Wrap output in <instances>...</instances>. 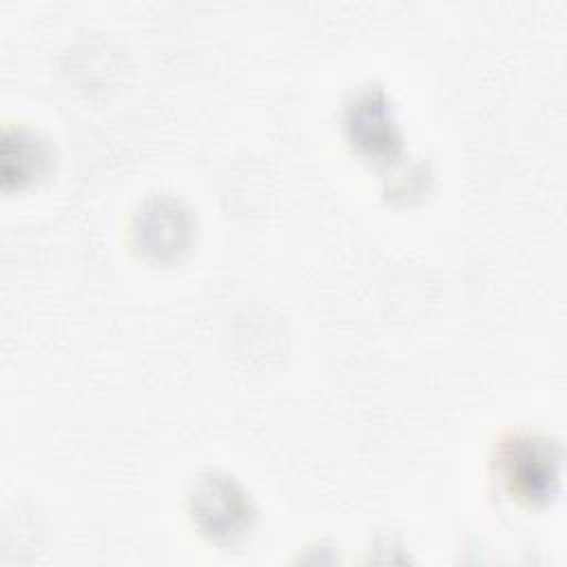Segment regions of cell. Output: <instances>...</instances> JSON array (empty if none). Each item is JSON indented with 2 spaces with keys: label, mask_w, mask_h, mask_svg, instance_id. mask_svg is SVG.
Listing matches in <instances>:
<instances>
[{
  "label": "cell",
  "mask_w": 567,
  "mask_h": 567,
  "mask_svg": "<svg viewBox=\"0 0 567 567\" xmlns=\"http://www.w3.org/2000/svg\"><path fill=\"white\" fill-rule=\"evenodd\" d=\"M190 505L199 529L215 540H233L250 527V501L244 489L224 474L202 476L193 489Z\"/></svg>",
  "instance_id": "cell-1"
},
{
  "label": "cell",
  "mask_w": 567,
  "mask_h": 567,
  "mask_svg": "<svg viewBox=\"0 0 567 567\" xmlns=\"http://www.w3.org/2000/svg\"><path fill=\"white\" fill-rule=\"evenodd\" d=\"M509 489L527 501H545L558 483V454L538 436L509 439L498 456Z\"/></svg>",
  "instance_id": "cell-2"
},
{
  "label": "cell",
  "mask_w": 567,
  "mask_h": 567,
  "mask_svg": "<svg viewBox=\"0 0 567 567\" xmlns=\"http://www.w3.org/2000/svg\"><path fill=\"white\" fill-rule=\"evenodd\" d=\"M135 233L148 252L164 257L184 246L188 235V219L175 202L153 199L142 208Z\"/></svg>",
  "instance_id": "cell-3"
},
{
  "label": "cell",
  "mask_w": 567,
  "mask_h": 567,
  "mask_svg": "<svg viewBox=\"0 0 567 567\" xmlns=\"http://www.w3.org/2000/svg\"><path fill=\"white\" fill-rule=\"evenodd\" d=\"M348 128L352 140L370 155H392L399 146L394 122L381 95L368 93L359 97L350 109Z\"/></svg>",
  "instance_id": "cell-4"
}]
</instances>
